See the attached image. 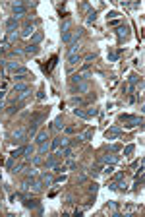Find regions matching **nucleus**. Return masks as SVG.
<instances>
[{"label":"nucleus","instance_id":"nucleus-1","mask_svg":"<svg viewBox=\"0 0 145 217\" xmlns=\"http://www.w3.org/2000/svg\"><path fill=\"white\" fill-rule=\"evenodd\" d=\"M120 122H126V128H133V126H141L143 118L141 116H130V115H120Z\"/></svg>","mask_w":145,"mask_h":217},{"label":"nucleus","instance_id":"nucleus-2","mask_svg":"<svg viewBox=\"0 0 145 217\" xmlns=\"http://www.w3.org/2000/svg\"><path fill=\"white\" fill-rule=\"evenodd\" d=\"M120 136H122V128L120 126H112L105 132V138H107V140H118Z\"/></svg>","mask_w":145,"mask_h":217},{"label":"nucleus","instance_id":"nucleus-3","mask_svg":"<svg viewBox=\"0 0 145 217\" xmlns=\"http://www.w3.org/2000/svg\"><path fill=\"white\" fill-rule=\"evenodd\" d=\"M66 144H68V140H66V138H62V136H58V138H54V140H52L51 151H52V153H56L58 149H60V147H64Z\"/></svg>","mask_w":145,"mask_h":217},{"label":"nucleus","instance_id":"nucleus-4","mask_svg":"<svg viewBox=\"0 0 145 217\" xmlns=\"http://www.w3.org/2000/svg\"><path fill=\"white\" fill-rule=\"evenodd\" d=\"M27 4H21V2H16V4H14L12 6V12H14V18H16V16H23V14H27Z\"/></svg>","mask_w":145,"mask_h":217},{"label":"nucleus","instance_id":"nucleus-5","mask_svg":"<svg viewBox=\"0 0 145 217\" xmlns=\"http://www.w3.org/2000/svg\"><path fill=\"white\" fill-rule=\"evenodd\" d=\"M18 27H19V21H18V18H8L6 19V31L8 33H12V31H18Z\"/></svg>","mask_w":145,"mask_h":217},{"label":"nucleus","instance_id":"nucleus-6","mask_svg":"<svg viewBox=\"0 0 145 217\" xmlns=\"http://www.w3.org/2000/svg\"><path fill=\"white\" fill-rule=\"evenodd\" d=\"M118 159H120V155H103L101 157V163H105V165H116L118 163Z\"/></svg>","mask_w":145,"mask_h":217},{"label":"nucleus","instance_id":"nucleus-7","mask_svg":"<svg viewBox=\"0 0 145 217\" xmlns=\"http://www.w3.org/2000/svg\"><path fill=\"white\" fill-rule=\"evenodd\" d=\"M23 205H25L27 209H39L41 211V205H39L37 200H29L27 196H23Z\"/></svg>","mask_w":145,"mask_h":217},{"label":"nucleus","instance_id":"nucleus-8","mask_svg":"<svg viewBox=\"0 0 145 217\" xmlns=\"http://www.w3.org/2000/svg\"><path fill=\"white\" fill-rule=\"evenodd\" d=\"M116 35H118L120 41H122V39H128L130 37V27L128 25H120L118 29H116Z\"/></svg>","mask_w":145,"mask_h":217},{"label":"nucleus","instance_id":"nucleus-9","mask_svg":"<svg viewBox=\"0 0 145 217\" xmlns=\"http://www.w3.org/2000/svg\"><path fill=\"white\" fill-rule=\"evenodd\" d=\"M56 153H58V157H74V147L64 146L62 149H58Z\"/></svg>","mask_w":145,"mask_h":217},{"label":"nucleus","instance_id":"nucleus-10","mask_svg":"<svg viewBox=\"0 0 145 217\" xmlns=\"http://www.w3.org/2000/svg\"><path fill=\"white\" fill-rule=\"evenodd\" d=\"M29 74H31V72L27 70V68H21V66H19V70L14 72V78H16V82H21V80H23V78H27Z\"/></svg>","mask_w":145,"mask_h":217},{"label":"nucleus","instance_id":"nucleus-11","mask_svg":"<svg viewBox=\"0 0 145 217\" xmlns=\"http://www.w3.org/2000/svg\"><path fill=\"white\" fill-rule=\"evenodd\" d=\"M33 33H35V25H33V23H27V25L21 29V33H19V35L27 39V37H33Z\"/></svg>","mask_w":145,"mask_h":217},{"label":"nucleus","instance_id":"nucleus-12","mask_svg":"<svg viewBox=\"0 0 145 217\" xmlns=\"http://www.w3.org/2000/svg\"><path fill=\"white\" fill-rule=\"evenodd\" d=\"M25 93V91H29V83H21V82H16L14 83V93Z\"/></svg>","mask_w":145,"mask_h":217},{"label":"nucleus","instance_id":"nucleus-13","mask_svg":"<svg viewBox=\"0 0 145 217\" xmlns=\"http://www.w3.org/2000/svg\"><path fill=\"white\" fill-rule=\"evenodd\" d=\"M25 136H27V130H25V128H18V130L12 134V138H14V141H19V140H23Z\"/></svg>","mask_w":145,"mask_h":217},{"label":"nucleus","instance_id":"nucleus-14","mask_svg":"<svg viewBox=\"0 0 145 217\" xmlns=\"http://www.w3.org/2000/svg\"><path fill=\"white\" fill-rule=\"evenodd\" d=\"M91 138H93V128L85 130L83 134H77V138H76V140H77V141H85V140H91Z\"/></svg>","mask_w":145,"mask_h":217},{"label":"nucleus","instance_id":"nucleus-15","mask_svg":"<svg viewBox=\"0 0 145 217\" xmlns=\"http://www.w3.org/2000/svg\"><path fill=\"white\" fill-rule=\"evenodd\" d=\"M44 153H51V141L49 140L39 144V155H44Z\"/></svg>","mask_w":145,"mask_h":217},{"label":"nucleus","instance_id":"nucleus-16","mask_svg":"<svg viewBox=\"0 0 145 217\" xmlns=\"http://www.w3.org/2000/svg\"><path fill=\"white\" fill-rule=\"evenodd\" d=\"M74 91H76V93H87V91H89V82L77 83L76 87H74Z\"/></svg>","mask_w":145,"mask_h":217},{"label":"nucleus","instance_id":"nucleus-17","mask_svg":"<svg viewBox=\"0 0 145 217\" xmlns=\"http://www.w3.org/2000/svg\"><path fill=\"white\" fill-rule=\"evenodd\" d=\"M39 180L43 182V186H51V184H52V176L49 174V172H41V176H39Z\"/></svg>","mask_w":145,"mask_h":217},{"label":"nucleus","instance_id":"nucleus-18","mask_svg":"<svg viewBox=\"0 0 145 217\" xmlns=\"http://www.w3.org/2000/svg\"><path fill=\"white\" fill-rule=\"evenodd\" d=\"M49 140V134H47V130H41L39 134H35V141L37 144H43V141Z\"/></svg>","mask_w":145,"mask_h":217},{"label":"nucleus","instance_id":"nucleus-19","mask_svg":"<svg viewBox=\"0 0 145 217\" xmlns=\"http://www.w3.org/2000/svg\"><path fill=\"white\" fill-rule=\"evenodd\" d=\"M41 41H43V31H35L31 37V45H39Z\"/></svg>","mask_w":145,"mask_h":217},{"label":"nucleus","instance_id":"nucleus-20","mask_svg":"<svg viewBox=\"0 0 145 217\" xmlns=\"http://www.w3.org/2000/svg\"><path fill=\"white\" fill-rule=\"evenodd\" d=\"M56 159H58V153L51 155V157H49V161H47V163H44V167H47V169H52V167L56 165Z\"/></svg>","mask_w":145,"mask_h":217},{"label":"nucleus","instance_id":"nucleus-21","mask_svg":"<svg viewBox=\"0 0 145 217\" xmlns=\"http://www.w3.org/2000/svg\"><path fill=\"white\" fill-rule=\"evenodd\" d=\"M120 52H122V49H120V51H116V52H108V62H116V60H118L120 58Z\"/></svg>","mask_w":145,"mask_h":217},{"label":"nucleus","instance_id":"nucleus-22","mask_svg":"<svg viewBox=\"0 0 145 217\" xmlns=\"http://www.w3.org/2000/svg\"><path fill=\"white\" fill-rule=\"evenodd\" d=\"M81 62V56H76V54H72V56H68V64L70 66H76V64Z\"/></svg>","mask_w":145,"mask_h":217},{"label":"nucleus","instance_id":"nucleus-23","mask_svg":"<svg viewBox=\"0 0 145 217\" xmlns=\"http://www.w3.org/2000/svg\"><path fill=\"white\" fill-rule=\"evenodd\" d=\"M37 51H39V45H31V43H29V45L25 47L27 54H37Z\"/></svg>","mask_w":145,"mask_h":217},{"label":"nucleus","instance_id":"nucleus-24","mask_svg":"<svg viewBox=\"0 0 145 217\" xmlns=\"http://www.w3.org/2000/svg\"><path fill=\"white\" fill-rule=\"evenodd\" d=\"M74 115H76L77 118H89L87 111H81V108H74Z\"/></svg>","mask_w":145,"mask_h":217},{"label":"nucleus","instance_id":"nucleus-25","mask_svg":"<svg viewBox=\"0 0 145 217\" xmlns=\"http://www.w3.org/2000/svg\"><path fill=\"white\" fill-rule=\"evenodd\" d=\"M95 19H97V12H95V10H89L87 12V23H93Z\"/></svg>","mask_w":145,"mask_h":217},{"label":"nucleus","instance_id":"nucleus-26","mask_svg":"<svg viewBox=\"0 0 145 217\" xmlns=\"http://www.w3.org/2000/svg\"><path fill=\"white\" fill-rule=\"evenodd\" d=\"M23 149H25V146H19L18 149H16V151H12V157H14V159H18L19 155L23 153Z\"/></svg>","mask_w":145,"mask_h":217},{"label":"nucleus","instance_id":"nucleus-27","mask_svg":"<svg viewBox=\"0 0 145 217\" xmlns=\"http://www.w3.org/2000/svg\"><path fill=\"white\" fill-rule=\"evenodd\" d=\"M6 66H8V70H10V72H18L19 70V64L18 62H8Z\"/></svg>","mask_w":145,"mask_h":217},{"label":"nucleus","instance_id":"nucleus-28","mask_svg":"<svg viewBox=\"0 0 145 217\" xmlns=\"http://www.w3.org/2000/svg\"><path fill=\"white\" fill-rule=\"evenodd\" d=\"M133 149H135V146H133V144L126 146V147H124V155H132V153H133Z\"/></svg>","mask_w":145,"mask_h":217},{"label":"nucleus","instance_id":"nucleus-29","mask_svg":"<svg viewBox=\"0 0 145 217\" xmlns=\"http://www.w3.org/2000/svg\"><path fill=\"white\" fill-rule=\"evenodd\" d=\"M23 153H25V159H31V153H33V147H31V146H25V149H23Z\"/></svg>","mask_w":145,"mask_h":217},{"label":"nucleus","instance_id":"nucleus-30","mask_svg":"<svg viewBox=\"0 0 145 217\" xmlns=\"http://www.w3.org/2000/svg\"><path fill=\"white\" fill-rule=\"evenodd\" d=\"M70 41H72V33H70V31L62 33V43H70Z\"/></svg>","mask_w":145,"mask_h":217},{"label":"nucleus","instance_id":"nucleus-31","mask_svg":"<svg viewBox=\"0 0 145 217\" xmlns=\"http://www.w3.org/2000/svg\"><path fill=\"white\" fill-rule=\"evenodd\" d=\"M54 128H64V124H62V116H58V118H54Z\"/></svg>","mask_w":145,"mask_h":217},{"label":"nucleus","instance_id":"nucleus-32","mask_svg":"<svg viewBox=\"0 0 145 217\" xmlns=\"http://www.w3.org/2000/svg\"><path fill=\"white\" fill-rule=\"evenodd\" d=\"M70 25H72V21H70V19H66V21H64L62 23V33H66L70 29Z\"/></svg>","mask_w":145,"mask_h":217},{"label":"nucleus","instance_id":"nucleus-33","mask_svg":"<svg viewBox=\"0 0 145 217\" xmlns=\"http://www.w3.org/2000/svg\"><path fill=\"white\" fill-rule=\"evenodd\" d=\"M64 180H66V174H62V176H56V179L52 180V182H54V184H62Z\"/></svg>","mask_w":145,"mask_h":217},{"label":"nucleus","instance_id":"nucleus-34","mask_svg":"<svg viewBox=\"0 0 145 217\" xmlns=\"http://www.w3.org/2000/svg\"><path fill=\"white\" fill-rule=\"evenodd\" d=\"M14 161H16V159H14V157H10V159L6 161V169H8V171H12V167H14Z\"/></svg>","mask_w":145,"mask_h":217},{"label":"nucleus","instance_id":"nucleus-35","mask_svg":"<svg viewBox=\"0 0 145 217\" xmlns=\"http://www.w3.org/2000/svg\"><path fill=\"white\" fill-rule=\"evenodd\" d=\"M103 172H107V174H110V172H114V165H107L105 169H103Z\"/></svg>","mask_w":145,"mask_h":217},{"label":"nucleus","instance_id":"nucleus-36","mask_svg":"<svg viewBox=\"0 0 145 217\" xmlns=\"http://www.w3.org/2000/svg\"><path fill=\"white\" fill-rule=\"evenodd\" d=\"M118 16H120L118 12H108V16H107V18L110 19V21H112V19H116V18H118Z\"/></svg>","mask_w":145,"mask_h":217},{"label":"nucleus","instance_id":"nucleus-37","mask_svg":"<svg viewBox=\"0 0 145 217\" xmlns=\"http://www.w3.org/2000/svg\"><path fill=\"white\" fill-rule=\"evenodd\" d=\"M137 80H139V78L135 76V74H133V76H130V85H132V87H133V85L137 83Z\"/></svg>","mask_w":145,"mask_h":217},{"label":"nucleus","instance_id":"nucleus-38","mask_svg":"<svg viewBox=\"0 0 145 217\" xmlns=\"http://www.w3.org/2000/svg\"><path fill=\"white\" fill-rule=\"evenodd\" d=\"M87 115H89V118H91V116H97V115H99V111H97V108H89Z\"/></svg>","mask_w":145,"mask_h":217},{"label":"nucleus","instance_id":"nucleus-39","mask_svg":"<svg viewBox=\"0 0 145 217\" xmlns=\"http://www.w3.org/2000/svg\"><path fill=\"white\" fill-rule=\"evenodd\" d=\"M76 167H77V165H76V161H72V159L66 163V169H76Z\"/></svg>","mask_w":145,"mask_h":217},{"label":"nucleus","instance_id":"nucleus-40","mask_svg":"<svg viewBox=\"0 0 145 217\" xmlns=\"http://www.w3.org/2000/svg\"><path fill=\"white\" fill-rule=\"evenodd\" d=\"M93 60H95V52H91V54H87V56H85V62H93Z\"/></svg>","mask_w":145,"mask_h":217},{"label":"nucleus","instance_id":"nucleus-41","mask_svg":"<svg viewBox=\"0 0 145 217\" xmlns=\"http://www.w3.org/2000/svg\"><path fill=\"white\" fill-rule=\"evenodd\" d=\"M23 169V163H19V165H16V167H12V172H19Z\"/></svg>","mask_w":145,"mask_h":217},{"label":"nucleus","instance_id":"nucleus-42","mask_svg":"<svg viewBox=\"0 0 145 217\" xmlns=\"http://www.w3.org/2000/svg\"><path fill=\"white\" fill-rule=\"evenodd\" d=\"M18 37H19V33H18V31H12L10 35H8V39H10V41H14V39H18Z\"/></svg>","mask_w":145,"mask_h":217},{"label":"nucleus","instance_id":"nucleus-43","mask_svg":"<svg viewBox=\"0 0 145 217\" xmlns=\"http://www.w3.org/2000/svg\"><path fill=\"white\" fill-rule=\"evenodd\" d=\"M64 132H66V134H74V132H76V128H74V126H66V128H64Z\"/></svg>","mask_w":145,"mask_h":217},{"label":"nucleus","instance_id":"nucleus-44","mask_svg":"<svg viewBox=\"0 0 145 217\" xmlns=\"http://www.w3.org/2000/svg\"><path fill=\"white\" fill-rule=\"evenodd\" d=\"M72 103H74V105H81V97H72Z\"/></svg>","mask_w":145,"mask_h":217},{"label":"nucleus","instance_id":"nucleus-45","mask_svg":"<svg viewBox=\"0 0 145 217\" xmlns=\"http://www.w3.org/2000/svg\"><path fill=\"white\" fill-rule=\"evenodd\" d=\"M31 163L33 165H39V163H41V155H35V157L31 159Z\"/></svg>","mask_w":145,"mask_h":217},{"label":"nucleus","instance_id":"nucleus-46","mask_svg":"<svg viewBox=\"0 0 145 217\" xmlns=\"http://www.w3.org/2000/svg\"><path fill=\"white\" fill-rule=\"evenodd\" d=\"M108 207H110L112 211H116V209H118V204H116V202H110V204H108Z\"/></svg>","mask_w":145,"mask_h":217},{"label":"nucleus","instance_id":"nucleus-47","mask_svg":"<svg viewBox=\"0 0 145 217\" xmlns=\"http://www.w3.org/2000/svg\"><path fill=\"white\" fill-rule=\"evenodd\" d=\"M124 179V174H122V172H116V174H114V180H122Z\"/></svg>","mask_w":145,"mask_h":217},{"label":"nucleus","instance_id":"nucleus-48","mask_svg":"<svg viewBox=\"0 0 145 217\" xmlns=\"http://www.w3.org/2000/svg\"><path fill=\"white\" fill-rule=\"evenodd\" d=\"M37 99H41V101H43V99H44V91H43V89H41V91H39V93H37Z\"/></svg>","mask_w":145,"mask_h":217},{"label":"nucleus","instance_id":"nucleus-49","mask_svg":"<svg viewBox=\"0 0 145 217\" xmlns=\"http://www.w3.org/2000/svg\"><path fill=\"white\" fill-rule=\"evenodd\" d=\"M97 188H99V184H91L89 186V192H97Z\"/></svg>","mask_w":145,"mask_h":217},{"label":"nucleus","instance_id":"nucleus-50","mask_svg":"<svg viewBox=\"0 0 145 217\" xmlns=\"http://www.w3.org/2000/svg\"><path fill=\"white\" fill-rule=\"evenodd\" d=\"M110 149H112V151H118L120 146H118V144H112V146H110Z\"/></svg>","mask_w":145,"mask_h":217}]
</instances>
